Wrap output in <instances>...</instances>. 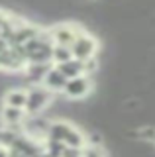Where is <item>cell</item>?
I'll use <instances>...</instances> for the list:
<instances>
[{
	"label": "cell",
	"instance_id": "4fadbf2b",
	"mask_svg": "<svg viewBox=\"0 0 155 157\" xmlns=\"http://www.w3.org/2000/svg\"><path fill=\"white\" fill-rule=\"evenodd\" d=\"M83 157H106L102 147H94V145H85L83 147Z\"/></svg>",
	"mask_w": 155,
	"mask_h": 157
},
{
	"label": "cell",
	"instance_id": "7a4b0ae2",
	"mask_svg": "<svg viewBox=\"0 0 155 157\" xmlns=\"http://www.w3.org/2000/svg\"><path fill=\"white\" fill-rule=\"evenodd\" d=\"M51 100H53V92H49L45 86L30 85L26 88V106H24V112H26V116L43 114V110L51 104Z\"/></svg>",
	"mask_w": 155,
	"mask_h": 157
},
{
	"label": "cell",
	"instance_id": "9c48e42d",
	"mask_svg": "<svg viewBox=\"0 0 155 157\" xmlns=\"http://www.w3.org/2000/svg\"><path fill=\"white\" fill-rule=\"evenodd\" d=\"M65 82H67V78L63 77L55 67H51L49 71H47V75L43 77L41 86H45L49 92H63V88H65Z\"/></svg>",
	"mask_w": 155,
	"mask_h": 157
},
{
	"label": "cell",
	"instance_id": "8fae6325",
	"mask_svg": "<svg viewBox=\"0 0 155 157\" xmlns=\"http://www.w3.org/2000/svg\"><path fill=\"white\" fill-rule=\"evenodd\" d=\"M55 69L61 73L63 77L69 81V78L81 77L83 75V61H77V59H69L67 63H61V65H55Z\"/></svg>",
	"mask_w": 155,
	"mask_h": 157
},
{
	"label": "cell",
	"instance_id": "e0dca14e",
	"mask_svg": "<svg viewBox=\"0 0 155 157\" xmlns=\"http://www.w3.org/2000/svg\"><path fill=\"white\" fill-rule=\"evenodd\" d=\"M6 47H8L6 39H2V37H0V53H2V51H4V49H6Z\"/></svg>",
	"mask_w": 155,
	"mask_h": 157
},
{
	"label": "cell",
	"instance_id": "277c9868",
	"mask_svg": "<svg viewBox=\"0 0 155 157\" xmlns=\"http://www.w3.org/2000/svg\"><path fill=\"white\" fill-rule=\"evenodd\" d=\"M81 32L83 29L77 24H55V26H51L47 29L53 45H65V47H69Z\"/></svg>",
	"mask_w": 155,
	"mask_h": 157
},
{
	"label": "cell",
	"instance_id": "2e32d148",
	"mask_svg": "<svg viewBox=\"0 0 155 157\" xmlns=\"http://www.w3.org/2000/svg\"><path fill=\"white\" fill-rule=\"evenodd\" d=\"M0 157H8V147L0 145Z\"/></svg>",
	"mask_w": 155,
	"mask_h": 157
},
{
	"label": "cell",
	"instance_id": "7c38bea8",
	"mask_svg": "<svg viewBox=\"0 0 155 157\" xmlns=\"http://www.w3.org/2000/svg\"><path fill=\"white\" fill-rule=\"evenodd\" d=\"M69 59H73L71 55V49L65 45H53L51 49V65H61V63H67Z\"/></svg>",
	"mask_w": 155,
	"mask_h": 157
},
{
	"label": "cell",
	"instance_id": "8992f818",
	"mask_svg": "<svg viewBox=\"0 0 155 157\" xmlns=\"http://www.w3.org/2000/svg\"><path fill=\"white\" fill-rule=\"evenodd\" d=\"M26 57H24L22 45H8L0 53V69L2 71H24Z\"/></svg>",
	"mask_w": 155,
	"mask_h": 157
},
{
	"label": "cell",
	"instance_id": "9a60e30c",
	"mask_svg": "<svg viewBox=\"0 0 155 157\" xmlns=\"http://www.w3.org/2000/svg\"><path fill=\"white\" fill-rule=\"evenodd\" d=\"M8 157H28V155L18 151V149H14V147H8Z\"/></svg>",
	"mask_w": 155,
	"mask_h": 157
},
{
	"label": "cell",
	"instance_id": "ba28073f",
	"mask_svg": "<svg viewBox=\"0 0 155 157\" xmlns=\"http://www.w3.org/2000/svg\"><path fill=\"white\" fill-rule=\"evenodd\" d=\"M51 67H53L51 63H28V65L24 67L26 81L30 82V85H41L43 77L47 75V71H49Z\"/></svg>",
	"mask_w": 155,
	"mask_h": 157
},
{
	"label": "cell",
	"instance_id": "52a82bcc",
	"mask_svg": "<svg viewBox=\"0 0 155 157\" xmlns=\"http://www.w3.org/2000/svg\"><path fill=\"white\" fill-rule=\"evenodd\" d=\"M0 122L8 128H16L18 130V126H22L26 122V112H24V108L2 106V110H0Z\"/></svg>",
	"mask_w": 155,
	"mask_h": 157
},
{
	"label": "cell",
	"instance_id": "5b68a950",
	"mask_svg": "<svg viewBox=\"0 0 155 157\" xmlns=\"http://www.w3.org/2000/svg\"><path fill=\"white\" fill-rule=\"evenodd\" d=\"M65 96L69 100H83L93 92V78L86 77V75H81V77H75V78H69L65 82V88H63Z\"/></svg>",
	"mask_w": 155,
	"mask_h": 157
},
{
	"label": "cell",
	"instance_id": "6da1fadb",
	"mask_svg": "<svg viewBox=\"0 0 155 157\" xmlns=\"http://www.w3.org/2000/svg\"><path fill=\"white\" fill-rule=\"evenodd\" d=\"M45 140L61 141L65 147H77V149H83V147L86 145L85 134L77 126H73L71 122H67V120H51L49 128H47Z\"/></svg>",
	"mask_w": 155,
	"mask_h": 157
},
{
	"label": "cell",
	"instance_id": "5bb4252c",
	"mask_svg": "<svg viewBox=\"0 0 155 157\" xmlns=\"http://www.w3.org/2000/svg\"><path fill=\"white\" fill-rule=\"evenodd\" d=\"M61 157H83V149H77V147H65Z\"/></svg>",
	"mask_w": 155,
	"mask_h": 157
},
{
	"label": "cell",
	"instance_id": "30bf717a",
	"mask_svg": "<svg viewBox=\"0 0 155 157\" xmlns=\"http://www.w3.org/2000/svg\"><path fill=\"white\" fill-rule=\"evenodd\" d=\"M4 106L24 108L26 106V88H8L4 92Z\"/></svg>",
	"mask_w": 155,
	"mask_h": 157
},
{
	"label": "cell",
	"instance_id": "3957f363",
	"mask_svg": "<svg viewBox=\"0 0 155 157\" xmlns=\"http://www.w3.org/2000/svg\"><path fill=\"white\" fill-rule=\"evenodd\" d=\"M71 55L77 61H89V59L96 57L98 53V41H96L94 36H89V33L81 32L79 36L75 37V41L69 45Z\"/></svg>",
	"mask_w": 155,
	"mask_h": 157
}]
</instances>
